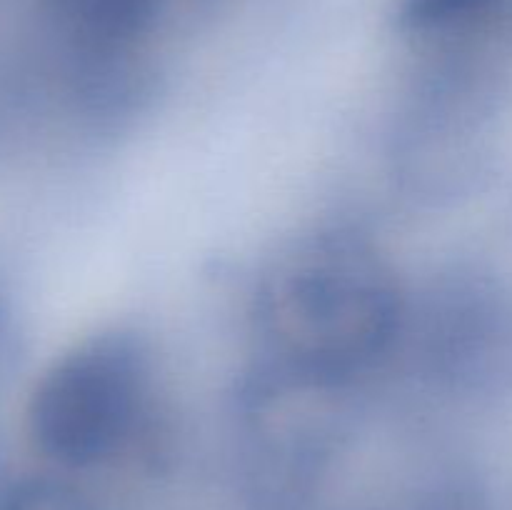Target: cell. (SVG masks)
Returning <instances> with one entry per match:
<instances>
[{
  "instance_id": "obj_1",
  "label": "cell",
  "mask_w": 512,
  "mask_h": 510,
  "mask_svg": "<svg viewBox=\"0 0 512 510\" xmlns=\"http://www.w3.org/2000/svg\"><path fill=\"white\" fill-rule=\"evenodd\" d=\"M405 310L408 290L373 240L323 230L270 265L253 318L263 363L353 388L398 355Z\"/></svg>"
},
{
  "instance_id": "obj_2",
  "label": "cell",
  "mask_w": 512,
  "mask_h": 510,
  "mask_svg": "<svg viewBox=\"0 0 512 510\" xmlns=\"http://www.w3.org/2000/svg\"><path fill=\"white\" fill-rule=\"evenodd\" d=\"M160 413L153 348L135 330L110 328L75 343L40 375L25 425L45 460L88 470L148 448Z\"/></svg>"
},
{
  "instance_id": "obj_3",
  "label": "cell",
  "mask_w": 512,
  "mask_h": 510,
  "mask_svg": "<svg viewBox=\"0 0 512 510\" xmlns=\"http://www.w3.org/2000/svg\"><path fill=\"white\" fill-rule=\"evenodd\" d=\"M398 355L455 398H500L512 390V295L488 275H440L408 293Z\"/></svg>"
},
{
  "instance_id": "obj_4",
  "label": "cell",
  "mask_w": 512,
  "mask_h": 510,
  "mask_svg": "<svg viewBox=\"0 0 512 510\" xmlns=\"http://www.w3.org/2000/svg\"><path fill=\"white\" fill-rule=\"evenodd\" d=\"M503 0H403L400 23L410 33L448 35L488 18Z\"/></svg>"
},
{
  "instance_id": "obj_5",
  "label": "cell",
  "mask_w": 512,
  "mask_h": 510,
  "mask_svg": "<svg viewBox=\"0 0 512 510\" xmlns=\"http://www.w3.org/2000/svg\"><path fill=\"white\" fill-rule=\"evenodd\" d=\"M0 510H95L75 485L53 475L15 480L0 490Z\"/></svg>"
},
{
  "instance_id": "obj_6",
  "label": "cell",
  "mask_w": 512,
  "mask_h": 510,
  "mask_svg": "<svg viewBox=\"0 0 512 510\" xmlns=\"http://www.w3.org/2000/svg\"><path fill=\"white\" fill-rule=\"evenodd\" d=\"M20 358V335L8 298L0 293V383L13 373Z\"/></svg>"
},
{
  "instance_id": "obj_7",
  "label": "cell",
  "mask_w": 512,
  "mask_h": 510,
  "mask_svg": "<svg viewBox=\"0 0 512 510\" xmlns=\"http://www.w3.org/2000/svg\"><path fill=\"white\" fill-rule=\"evenodd\" d=\"M420 510H480V505L473 490L453 485V488L438 490L428 503H423Z\"/></svg>"
}]
</instances>
